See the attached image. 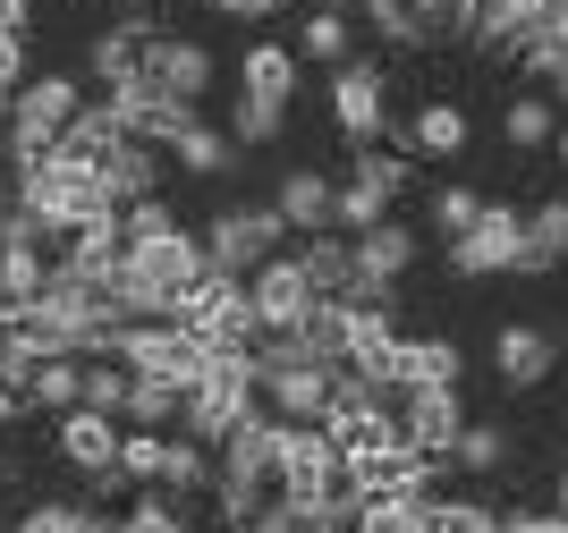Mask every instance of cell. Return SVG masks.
Instances as JSON below:
<instances>
[{
  "label": "cell",
  "mask_w": 568,
  "mask_h": 533,
  "mask_svg": "<svg viewBox=\"0 0 568 533\" xmlns=\"http://www.w3.org/2000/svg\"><path fill=\"white\" fill-rule=\"evenodd\" d=\"M9 204L34 212V229L51 237V255H60L77 229L119 221V195L102 186V170H94V162H77V153H43V162L9 170Z\"/></svg>",
  "instance_id": "obj_1"
},
{
  "label": "cell",
  "mask_w": 568,
  "mask_h": 533,
  "mask_svg": "<svg viewBox=\"0 0 568 533\" xmlns=\"http://www.w3.org/2000/svg\"><path fill=\"white\" fill-rule=\"evenodd\" d=\"M213 279V255H204V237L179 229V237H153V246H128V263H119V314L128 322H179L187 314V297Z\"/></svg>",
  "instance_id": "obj_2"
},
{
  "label": "cell",
  "mask_w": 568,
  "mask_h": 533,
  "mask_svg": "<svg viewBox=\"0 0 568 533\" xmlns=\"http://www.w3.org/2000/svg\"><path fill=\"white\" fill-rule=\"evenodd\" d=\"M213 458H221L213 509H221L230 533H246V516H263L272 500H281V416H246Z\"/></svg>",
  "instance_id": "obj_3"
},
{
  "label": "cell",
  "mask_w": 568,
  "mask_h": 533,
  "mask_svg": "<svg viewBox=\"0 0 568 533\" xmlns=\"http://www.w3.org/2000/svg\"><path fill=\"white\" fill-rule=\"evenodd\" d=\"M85 119V93H77V76H26L18 93H9V127H0V153H9V170L43 162V153H60L69 144V127Z\"/></svg>",
  "instance_id": "obj_4"
},
{
  "label": "cell",
  "mask_w": 568,
  "mask_h": 533,
  "mask_svg": "<svg viewBox=\"0 0 568 533\" xmlns=\"http://www.w3.org/2000/svg\"><path fill=\"white\" fill-rule=\"evenodd\" d=\"M246 416H263V381H255V348H213V365H204V381L187 390V416H179V432L204 449H221Z\"/></svg>",
  "instance_id": "obj_5"
},
{
  "label": "cell",
  "mask_w": 568,
  "mask_h": 533,
  "mask_svg": "<svg viewBox=\"0 0 568 533\" xmlns=\"http://www.w3.org/2000/svg\"><path fill=\"white\" fill-rule=\"evenodd\" d=\"M348 491V458L323 423H281V500L314 525V509H332Z\"/></svg>",
  "instance_id": "obj_6"
},
{
  "label": "cell",
  "mask_w": 568,
  "mask_h": 533,
  "mask_svg": "<svg viewBox=\"0 0 568 533\" xmlns=\"http://www.w3.org/2000/svg\"><path fill=\"white\" fill-rule=\"evenodd\" d=\"M111 356L136 372V381H170V390H195L204 365H213V348H204L187 322H119Z\"/></svg>",
  "instance_id": "obj_7"
},
{
  "label": "cell",
  "mask_w": 568,
  "mask_h": 533,
  "mask_svg": "<svg viewBox=\"0 0 568 533\" xmlns=\"http://www.w3.org/2000/svg\"><path fill=\"white\" fill-rule=\"evenodd\" d=\"M281 237H288L281 204H221L213 221H204V255H213L221 279H255L272 255H288Z\"/></svg>",
  "instance_id": "obj_8"
},
{
  "label": "cell",
  "mask_w": 568,
  "mask_h": 533,
  "mask_svg": "<svg viewBox=\"0 0 568 533\" xmlns=\"http://www.w3.org/2000/svg\"><path fill=\"white\" fill-rule=\"evenodd\" d=\"M399 195H407V153H382V144H356L348 178H339V237H365V229H382Z\"/></svg>",
  "instance_id": "obj_9"
},
{
  "label": "cell",
  "mask_w": 568,
  "mask_h": 533,
  "mask_svg": "<svg viewBox=\"0 0 568 533\" xmlns=\"http://www.w3.org/2000/svg\"><path fill=\"white\" fill-rule=\"evenodd\" d=\"M179 322L195 330V339H204V348H255L263 339V322H255V297H246V279H204V288H195L187 297V314H179Z\"/></svg>",
  "instance_id": "obj_10"
},
{
  "label": "cell",
  "mask_w": 568,
  "mask_h": 533,
  "mask_svg": "<svg viewBox=\"0 0 568 533\" xmlns=\"http://www.w3.org/2000/svg\"><path fill=\"white\" fill-rule=\"evenodd\" d=\"M332 119L348 144H382L390 136V76H382V60H348V69H332Z\"/></svg>",
  "instance_id": "obj_11"
},
{
  "label": "cell",
  "mask_w": 568,
  "mask_h": 533,
  "mask_svg": "<svg viewBox=\"0 0 568 533\" xmlns=\"http://www.w3.org/2000/svg\"><path fill=\"white\" fill-rule=\"evenodd\" d=\"M111 111H119V127L136 144H162V153H179V136L195 127V102H179V93H162L153 76H128V85H111Z\"/></svg>",
  "instance_id": "obj_12"
},
{
  "label": "cell",
  "mask_w": 568,
  "mask_h": 533,
  "mask_svg": "<svg viewBox=\"0 0 568 533\" xmlns=\"http://www.w3.org/2000/svg\"><path fill=\"white\" fill-rule=\"evenodd\" d=\"M390 416H399L407 449L433 465L458 458V432H467V407H458V390H390Z\"/></svg>",
  "instance_id": "obj_13"
},
{
  "label": "cell",
  "mask_w": 568,
  "mask_h": 533,
  "mask_svg": "<svg viewBox=\"0 0 568 533\" xmlns=\"http://www.w3.org/2000/svg\"><path fill=\"white\" fill-rule=\"evenodd\" d=\"M518 255H526V212L518 204H484V221L450 246V271L458 279H500V271H518Z\"/></svg>",
  "instance_id": "obj_14"
},
{
  "label": "cell",
  "mask_w": 568,
  "mask_h": 533,
  "mask_svg": "<svg viewBox=\"0 0 568 533\" xmlns=\"http://www.w3.org/2000/svg\"><path fill=\"white\" fill-rule=\"evenodd\" d=\"M493 372H500V390H544L551 372H560V330L551 322H500L493 330Z\"/></svg>",
  "instance_id": "obj_15"
},
{
  "label": "cell",
  "mask_w": 568,
  "mask_h": 533,
  "mask_svg": "<svg viewBox=\"0 0 568 533\" xmlns=\"http://www.w3.org/2000/svg\"><path fill=\"white\" fill-rule=\"evenodd\" d=\"M246 297H255V322L263 330H306V314L323 297H314V279L297 271V255H272L255 279H246Z\"/></svg>",
  "instance_id": "obj_16"
},
{
  "label": "cell",
  "mask_w": 568,
  "mask_h": 533,
  "mask_svg": "<svg viewBox=\"0 0 568 533\" xmlns=\"http://www.w3.org/2000/svg\"><path fill=\"white\" fill-rule=\"evenodd\" d=\"M263 381V416H281V423H323L332 416V365H272L255 372Z\"/></svg>",
  "instance_id": "obj_17"
},
{
  "label": "cell",
  "mask_w": 568,
  "mask_h": 533,
  "mask_svg": "<svg viewBox=\"0 0 568 533\" xmlns=\"http://www.w3.org/2000/svg\"><path fill=\"white\" fill-rule=\"evenodd\" d=\"M144 76H153V85L162 93H179V102H204V93H213V51L195 43V34H153V43H144Z\"/></svg>",
  "instance_id": "obj_18"
},
{
  "label": "cell",
  "mask_w": 568,
  "mask_h": 533,
  "mask_svg": "<svg viewBox=\"0 0 568 533\" xmlns=\"http://www.w3.org/2000/svg\"><path fill=\"white\" fill-rule=\"evenodd\" d=\"M272 204H281L288 237H323V229H339V186L323 178V170H281Z\"/></svg>",
  "instance_id": "obj_19"
},
{
  "label": "cell",
  "mask_w": 568,
  "mask_h": 533,
  "mask_svg": "<svg viewBox=\"0 0 568 533\" xmlns=\"http://www.w3.org/2000/svg\"><path fill=\"white\" fill-rule=\"evenodd\" d=\"M119 416H94V407H77V416H60V458L94 483V474H119Z\"/></svg>",
  "instance_id": "obj_20"
},
{
  "label": "cell",
  "mask_w": 568,
  "mask_h": 533,
  "mask_svg": "<svg viewBox=\"0 0 568 533\" xmlns=\"http://www.w3.org/2000/svg\"><path fill=\"white\" fill-rule=\"evenodd\" d=\"M467 111H458V102H425V111L416 119H399V127H390V144H399V153H425V162H458V153H467Z\"/></svg>",
  "instance_id": "obj_21"
},
{
  "label": "cell",
  "mask_w": 568,
  "mask_h": 533,
  "mask_svg": "<svg viewBox=\"0 0 568 533\" xmlns=\"http://www.w3.org/2000/svg\"><path fill=\"white\" fill-rule=\"evenodd\" d=\"M18 407L77 416V407H85V356H43V365H26L18 372Z\"/></svg>",
  "instance_id": "obj_22"
},
{
  "label": "cell",
  "mask_w": 568,
  "mask_h": 533,
  "mask_svg": "<svg viewBox=\"0 0 568 533\" xmlns=\"http://www.w3.org/2000/svg\"><path fill=\"white\" fill-rule=\"evenodd\" d=\"M153 34H162V25H153V9H144V18H119V25H102L94 43H85V69H94L102 85H128V76L144 69V43H153Z\"/></svg>",
  "instance_id": "obj_23"
},
{
  "label": "cell",
  "mask_w": 568,
  "mask_h": 533,
  "mask_svg": "<svg viewBox=\"0 0 568 533\" xmlns=\"http://www.w3.org/2000/svg\"><path fill=\"white\" fill-rule=\"evenodd\" d=\"M297 43H246V60H237V93H255V102H297Z\"/></svg>",
  "instance_id": "obj_24"
},
{
  "label": "cell",
  "mask_w": 568,
  "mask_h": 533,
  "mask_svg": "<svg viewBox=\"0 0 568 533\" xmlns=\"http://www.w3.org/2000/svg\"><path fill=\"white\" fill-rule=\"evenodd\" d=\"M102 186L119 195V212H128V204H144V195H162V144L119 136L111 153H102Z\"/></svg>",
  "instance_id": "obj_25"
},
{
  "label": "cell",
  "mask_w": 568,
  "mask_h": 533,
  "mask_svg": "<svg viewBox=\"0 0 568 533\" xmlns=\"http://www.w3.org/2000/svg\"><path fill=\"white\" fill-rule=\"evenodd\" d=\"M458 339H399V372H390V390H458Z\"/></svg>",
  "instance_id": "obj_26"
},
{
  "label": "cell",
  "mask_w": 568,
  "mask_h": 533,
  "mask_svg": "<svg viewBox=\"0 0 568 533\" xmlns=\"http://www.w3.org/2000/svg\"><path fill=\"white\" fill-rule=\"evenodd\" d=\"M560 263H568V195H544V204H526V255H518V271L544 279V271H560Z\"/></svg>",
  "instance_id": "obj_27"
},
{
  "label": "cell",
  "mask_w": 568,
  "mask_h": 533,
  "mask_svg": "<svg viewBox=\"0 0 568 533\" xmlns=\"http://www.w3.org/2000/svg\"><path fill=\"white\" fill-rule=\"evenodd\" d=\"M297 271L314 279V297H348V288H356V246H348L339 229L297 237Z\"/></svg>",
  "instance_id": "obj_28"
},
{
  "label": "cell",
  "mask_w": 568,
  "mask_h": 533,
  "mask_svg": "<svg viewBox=\"0 0 568 533\" xmlns=\"http://www.w3.org/2000/svg\"><path fill=\"white\" fill-rule=\"evenodd\" d=\"M500 136H509V153H544V144H560V111H551V93H509Z\"/></svg>",
  "instance_id": "obj_29"
},
{
  "label": "cell",
  "mask_w": 568,
  "mask_h": 533,
  "mask_svg": "<svg viewBox=\"0 0 568 533\" xmlns=\"http://www.w3.org/2000/svg\"><path fill=\"white\" fill-rule=\"evenodd\" d=\"M365 25H374L390 51H425V43H442V25H433L416 0H365Z\"/></svg>",
  "instance_id": "obj_30"
},
{
  "label": "cell",
  "mask_w": 568,
  "mask_h": 533,
  "mask_svg": "<svg viewBox=\"0 0 568 533\" xmlns=\"http://www.w3.org/2000/svg\"><path fill=\"white\" fill-rule=\"evenodd\" d=\"M237 162H246V153H237L230 127H204V119H195L187 136H179V170H187V178H230Z\"/></svg>",
  "instance_id": "obj_31"
},
{
  "label": "cell",
  "mask_w": 568,
  "mask_h": 533,
  "mask_svg": "<svg viewBox=\"0 0 568 533\" xmlns=\"http://www.w3.org/2000/svg\"><path fill=\"white\" fill-rule=\"evenodd\" d=\"M297 60H323V69H348V18L339 9H306V25H297Z\"/></svg>",
  "instance_id": "obj_32"
},
{
  "label": "cell",
  "mask_w": 568,
  "mask_h": 533,
  "mask_svg": "<svg viewBox=\"0 0 568 533\" xmlns=\"http://www.w3.org/2000/svg\"><path fill=\"white\" fill-rule=\"evenodd\" d=\"M348 322H356V314H348V297H323V305L306 314V330H297V339H306V348L339 372V365H348Z\"/></svg>",
  "instance_id": "obj_33"
},
{
  "label": "cell",
  "mask_w": 568,
  "mask_h": 533,
  "mask_svg": "<svg viewBox=\"0 0 568 533\" xmlns=\"http://www.w3.org/2000/svg\"><path fill=\"white\" fill-rule=\"evenodd\" d=\"M484 204H493V195H475V186H433V237H442V246H458V237L475 229V221H484Z\"/></svg>",
  "instance_id": "obj_34"
},
{
  "label": "cell",
  "mask_w": 568,
  "mask_h": 533,
  "mask_svg": "<svg viewBox=\"0 0 568 533\" xmlns=\"http://www.w3.org/2000/svg\"><path fill=\"white\" fill-rule=\"evenodd\" d=\"M281 127H288L281 102H255V93H237V102H230V136H237V153H255V144H281Z\"/></svg>",
  "instance_id": "obj_35"
},
{
  "label": "cell",
  "mask_w": 568,
  "mask_h": 533,
  "mask_svg": "<svg viewBox=\"0 0 568 533\" xmlns=\"http://www.w3.org/2000/svg\"><path fill=\"white\" fill-rule=\"evenodd\" d=\"M128 390H136V372L119 356H85V407L94 416H128Z\"/></svg>",
  "instance_id": "obj_36"
},
{
  "label": "cell",
  "mask_w": 568,
  "mask_h": 533,
  "mask_svg": "<svg viewBox=\"0 0 568 533\" xmlns=\"http://www.w3.org/2000/svg\"><path fill=\"white\" fill-rule=\"evenodd\" d=\"M170 416H187V390H170V381L128 390V432H170Z\"/></svg>",
  "instance_id": "obj_37"
},
{
  "label": "cell",
  "mask_w": 568,
  "mask_h": 533,
  "mask_svg": "<svg viewBox=\"0 0 568 533\" xmlns=\"http://www.w3.org/2000/svg\"><path fill=\"white\" fill-rule=\"evenodd\" d=\"M119 136H128V127H119L111 102H85V119L69 127V144H60V153H77V162H94V170H102V153H111Z\"/></svg>",
  "instance_id": "obj_38"
},
{
  "label": "cell",
  "mask_w": 568,
  "mask_h": 533,
  "mask_svg": "<svg viewBox=\"0 0 568 533\" xmlns=\"http://www.w3.org/2000/svg\"><path fill=\"white\" fill-rule=\"evenodd\" d=\"M187 500H170V491H136L128 500V516H119V533H187Z\"/></svg>",
  "instance_id": "obj_39"
},
{
  "label": "cell",
  "mask_w": 568,
  "mask_h": 533,
  "mask_svg": "<svg viewBox=\"0 0 568 533\" xmlns=\"http://www.w3.org/2000/svg\"><path fill=\"white\" fill-rule=\"evenodd\" d=\"M450 465H467V474H500V465H509V432L467 416V432H458V458H450Z\"/></svg>",
  "instance_id": "obj_40"
},
{
  "label": "cell",
  "mask_w": 568,
  "mask_h": 533,
  "mask_svg": "<svg viewBox=\"0 0 568 533\" xmlns=\"http://www.w3.org/2000/svg\"><path fill=\"white\" fill-rule=\"evenodd\" d=\"M162 458H170V432H128V441H119V474L136 491L162 483Z\"/></svg>",
  "instance_id": "obj_41"
},
{
  "label": "cell",
  "mask_w": 568,
  "mask_h": 533,
  "mask_svg": "<svg viewBox=\"0 0 568 533\" xmlns=\"http://www.w3.org/2000/svg\"><path fill=\"white\" fill-rule=\"evenodd\" d=\"M119 229H128V246H153V237H179V212H170L162 195H144V204L119 212Z\"/></svg>",
  "instance_id": "obj_42"
},
{
  "label": "cell",
  "mask_w": 568,
  "mask_h": 533,
  "mask_svg": "<svg viewBox=\"0 0 568 533\" xmlns=\"http://www.w3.org/2000/svg\"><path fill=\"white\" fill-rule=\"evenodd\" d=\"M246 533H314V525H306L297 509H288V500H272L263 516H246Z\"/></svg>",
  "instance_id": "obj_43"
},
{
  "label": "cell",
  "mask_w": 568,
  "mask_h": 533,
  "mask_svg": "<svg viewBox=\"0 0 568 533\" xmlns=\"http://www.w3.org/2000/svg\"><path fill=\"white\" fill-rule=\"evenodd\" d=\"M18 85H26V43L0 34V93H18Z\"/></svg>",
  "instance_id": "obj_44"
},
{
  "label": "cell",
  "mask_w": 568,
  "mask_h": 533,
  "mask_svg": "<svg viewBox=\"0 0 568 533\" xmlns=\"http://www.w3.org/2000/svg\"><path fill=\"white\" fill-rule=\"evenodd\" d=\"M26 25H34V0H0V34L9 43H26Z\"/></svg>",
  "instance_id": "obj_45"
},
{
  "label": "cell",
  "mask_w": 568,
  "mask_h": 533,
  "mask_svg": "<svg viewBox=\"0 0 568 533\" xmlns=\"http://www.w3.org/2000/svg\"><path fill=\"white\" fill-rule=\"evenodd\" d=\"M272 9H288V0H221V18H237V25H255V18H272Z\"/></svg>",
  "instance_id": "obj_46"
},
{
  "label": "cell",
  "mask_w": 568,
  "mask_h": 533,
  "mask_svg": "<svg viewBox=\"0 0 568 533\" xmlns=\"http://www.w3.org/2000/svg\"><path fill=\"white\" fill-rule=\"evenodd\" d=\"M9 416H26V407H18V381H9V365H0V423H9Z\"/></svg>",
  "instance_id": "obj_47"
},
{
  "label": "cell",
  "mask_w": 568,
  "mask_h": 533,
  "mask_svg": "<svg viewBox=\"0 0 568 533\" xmlns=\"http://www.w3.org/2000/svg\"><path fill=\"white\" fill-rule=\"evenodd\" d=\"M551 111H568V60H560V76H551Z\"/></svg>",
  "instance_id": "obj_48"
},
{
  "label": "cell",
  "mask_w": 568,
  "mask_h": 533,
  "mask_svg": "<svg viewBox=\"0 0 568 533\" xmlns=\"http://www.w3.org/2000/svg\"><path fill=\"white\" fill-rule=\"evenodd\" d=\"M551 509H560V516H568V465H560V483H551Z\"/></svg>",
  "instance_id": "obj_49"
},
{
  "label": "cell",
  "mask_w": 568,
  "mask_h": 533,
  "mask_svg": "<svg viewBox=\"0 0 568 533\" xmlns=\"http://www.w3.org/2000/svg\"><path fill=\"white\" fill-rule=\"evenodd\" d=\"M9 483H18V458H9V449H0V491H9Z\"/></svg>",
  "instance_id": "obj_50"
},
{
  "label": "cell",
  "mask_w": 568,
  "mask_h": 533,
  "mask_svg": "<svg viewBox=\"0 0 568 533\" xmlns=\"http://www.w3.org/2000/svg\"><path fill=\"white\" fill-rule=\"evenodd\" d=\"M314 9H339V18H348V9H365V0H314Z\"/></svg>",
  "instance_id": "obj_51"
},
{
  "label": "cell",
  "mask_w": 568,
  "mask_h": 533,
  "mask_svg": "<svg viewBox=\"0 0 568 533\" xmlns=\"http://www.w3.org/2000/svg\"><path fill=\"white\" fill-rule=\"evenodd\" d=\"M111 9H119V18H144V0H111Z\"/></svg>",
  "instance_id": "obj_52"
},
{
  "label": "cell",
  "mask_w": 568,
  "mask_h": 533,
  "mask_svg": "<svg viewBox=\"0 0 568 533\" xmlns=\"http://www.w3.org/2000/svg\"><path fill=\"white\" fill-rule=\"evenodd\" d=\"M551 153H560V170H568V127H560V144H551Z\"/></svg>",
  "instance_id": "obj_53"
},
{
  "label": "cell",
  "mask_w": 568,
  "mask_h": 533,
  "mask_svg": "<svg viewBox=\"0 0 568 533\" xmlns=\"http://www.w3.org/2000/svg\"><path fill=\"white\" fill-rule=\"evenodd\" d=\"M0 127H9V93H0Z\"/></svg>",
  "instance_id": "obj_54"
},
{
  "label": "cell",
  "mask_w": 568,
  "mask_h": 533,
  "mask_svg": "<svg viewBox=\"0 0 568 533\" xmlns=\"http://www.w3.org/2000/svg\"><path fill=\"white\" fill-rule=\"evenodd\" d=\"M0 212H9V178H0Z\"/></svg>",
  "instance_id": "obj_55"
},
{
  "label": "cell",
  "mask_w": 568,
  "mask_h": 533,
  "mask_svg": "<svg viewBox=\"0 0 568 533\" xmlns=\"http://www.w3.org/2000/svg\"><path fill=\"white\" fill-rule=\"evenodd\" d=\"M560 43H568V9H560Z\"/></svg>",
  "instance_id": "obj_56"
},
{
  "label": "cell",
  "mask_w": 568,
  "mask_h": 533,
  "mask_svg": "<svg viewBox=\"0 0 568 533\" xmlns=\"http://www.w3.org/2000/svg\"><path fill=\"white\" fill-rule=\"evenodd\" d=\"M221 533H230V525H221Z\"/></svg>",
  "instance_id": "obj_57"
},
{
  "label": "cell",
  "mask_w": 568,
  "mask_h": 533,
  "mask_svg": "<svg viewBox=\"0 0 568 533\" xmlns=\"http://www.w3.org/2000/svg\"><path fill=\"white\" fill-rule=\"evenodd\" d=\"M213 9H221V0H213Z\"/></svg>",
  "instance_id": "obj_58"
}]
</instances>
